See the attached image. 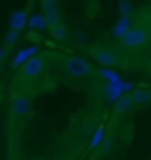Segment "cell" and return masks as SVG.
I'll return each instance as SVG.
<instances>
[{
    "instance_id": "1",
    "label": "cell",
    "mask_w": 151,
    "mask_h": 160,
    "mask_svg": "<svg viewBox=\"0 0 151 160\" xmlns=\"http://www.w3.org/2000/svg\"><path fill=\"white\" fill-rule=\"evenodd\" d=\"M64 69L66 73L73 78H84L93 73V66L82 57H70L64 61Z\"/></svg>"
},
{
    "instance_id": "2",
    "label": "cell",
    "mask_w": 151,
    "mask_h": 160,
    "mask_svg": "<svg viewBox=\"0 0 151 160\" xmlns=\"http://www.w3.org/2000/svg\"><path fill=\"white\" fill-rule=\"evenodd\" d=\"M148 39H149V34L144 27H132L121 39V43L124 48H139V46L146 45Z\"/></svg>"
},
{
    "instance_id": "3",
    "label": "cell",
    "mask_w": 151,
    "mask_h": 160,
    "mask_svg": "<svg viewBox=\"0 0 151 160\" xmlns=\"http://www.w3.org/2000/svg\"><path fill=\"white\" fill-rule=\"evenodd\" d=\"M43 66H45V59L36 55V57H32L30 61H27L22 66V75H23L25 78H36L43 71Z\"/></svg>"
},
{
    "instance_id": "4",
    "label": "cell",
    "mask_w": 151,
    "mask_h": 160,
    "mask_svg": "<svg viewBox=\"0 0 151 160\" xmlns=\"http://www.w3.org/2000/svg\"><path fill=\"white\" fill-rule=\"evenodd\" d=\"M30 109V100L23 94H16L9 102V110L12 116H25Z\"/></svg>"
},
{
    "instance_id": "5",
    "label": "cell",
    "mask_w": 151,
    "mask_h": 160,
    "mask_svg": "<svg viewBox=\"0 0 151 160\" xmlns=\"http://www.w3.org/2000/svg\"><path fill=\"white\" fill-rule=\"evenodd\" d=\"M93 55L101 66H105V69H110L117 64V53L114 50H96L93 52Z\"/></svg>"
},
{
    "instance_id": "6",
    "label": "cell",
    "mask_w": 151,
    "mask_h": 160,
    "mask_svg": "<svg viewBox=\"0 0 151 160\" xmlns=\"http://www.w3.org/2000/svg\"><path fill=\"white\" fill-rule=\"evenodd\" d=\"M41 6L45 7V20H46L48 29H52V27L61 23V20H59V9L55 6V2H43Z\"/></svg>"
},
{
    "instance_id": "7",
    "label": "cell",
    "mask_w": 151,
    "mask_h": 160,
    "mask_svg": "<svg viewBox=\"0 0 151 160\" xmlns=\"http://www.w3.org/2000/svg\"><path fill=\"white\" fill-rule=\"evenodd\" d=\"M36 52H37V46H29V48L20 50L16 55H14V59H12V68H18L20 64L23 66L27 61H30V59H32V55H34Z\"/></svg>"
},
{
    "instance_id": "8",
    "label": "cell",
    "mask_w": 151,
    "mask_h": 160,
    "mask_svg": "<svg viewBox=\"0 0 151 160\" xmlns=\"http://www.w3.org/2000/svg\"><path fill=\"white\" fill-rule=\"evenodd\" d=\"M9 25H11V30H22L27 25V12L25 11H16L9 20Z\"/></svg>"
},
{
    "instance_id": "9",
    "label": "cell",
    "mask_w": 151,
    "mask_h": 160,
    "mask_svg": "<svg viewBox=\"0 0 151 160\" xmlns=\"http://www.w3.org/2000/svg\"><path fill=\"white\" fill-rule=\"evenodd\" d=\"M114 109H116V114H126L130 109H134V100L130 94H124L123 98H119L114 105Z\"/></svg>"
},
{
    "instance_id": "10",
    "label": "cell",
    "mask_w": 151,
    "mask_h": 160,
    "mask_svg": "<svg viewBox=\"0 0 151 160\" xmlns=\"http://www.w3.org/2000/svg\"><path fill=\"white\" fill-rule=\"evenodd\" d=\"M132 100H134V105H148L151 102V94L148 91H137L130 94Z\"/></svg>"
},
{
    "instance_id": "11",
    "label": "cell",
    "mask_w": 151,
    "mask_h": 160,
    "mask_svg": "<svg viewBox=\"0 0 151 160\" xmlns=\"http://www.w3.org/2000/svg\"><path fill=\"white\" fill-rule=\"evenodd\" d=\"M128 16H121V20H119V23H117L116 27H114V36L116 38H124L126 36V32H128Z\"/></svg>"
},
{
    "instance_id": "12",
    "label": "cell",
    "mask_w": 151,
    "mask_h": 160,
    "mask_svg": "<svg viewBox=\"0 0 151 160\" xmlns=\"http://www.w3.org/2000/svg\"><path fill=\"white\" fill-rule=\"evenodd\" d=\"M43 27H46V20H45V14H37V16H32L29 20V29H43Z\"/></svg>"
},
{
    "instance_id": "13",
    "label": "cell",
    "mask_w": 151,
    "mask_h": 160,
    "mask_svg": "<svg viewBox=\"0 0 151 160\" xmlns=\"http://www.w3.org/2000/svg\"><path fill=\"white\" fill-rule=\"evenodd\" d=\"M50 34H52L55 39H66L68 30H66V27H64L62 23H59V25H55V27H52V29H50Z\"/></svg>"
},
{
    "instance_id": "14",
    "label": "cell",
    "mask_w": 151,
    "mask_h": 160,
    "mask_svg": "<svg viewBox=\"0 0 151 160\" xmlns=\"http://www.w3.org/2000/svg\"><path fill=\"white\" fill-rule=\"evenodd\" d=\"M101 75H103L105 78H109V82H110V84H114V86L121 84V80H119V75L114 73L112 69H101Z\"/></svg>"
},
{
    "instance_id": "15",
    "label": "cell",
    "mask_w": 151,
    "mask_h": 160,
    "mask_svg": "<svg viewBox=\"0 0 151 160\" xmlns=\"http://www.w3.org/2000/svg\"><path fill=\"white\" fill-rule=\"evenodd\" d=\"M103 135H105V132H103V128H98V130L93 133V139H91V148H98L100 146V142L103 141Z\"/></svg>"
},
{
    "instance_id": "16",
    "label": "cell",
    "mask_w": 151,
    "mask_h": 160,
    "mask_svg": "<svg viewBox=\"0 0 151 160\" xmlns=\"http://www.w3.org/2000/svg\"><path fill=\"white\" fill-rule=\"evenodd\" d=\"M16 36H18V30H9V34H7L6 43H7V45H12V43L16 41Z\"/></svg>"
}]
</instances>
